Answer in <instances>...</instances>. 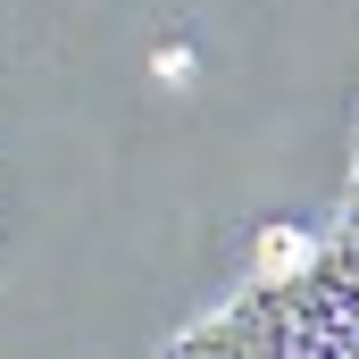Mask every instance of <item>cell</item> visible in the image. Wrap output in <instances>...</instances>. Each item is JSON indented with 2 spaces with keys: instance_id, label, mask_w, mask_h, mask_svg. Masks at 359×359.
I'll list each match as a JSON object with an SVG mask.
<instances>
[{
  "instance_id": "cell-1",
  "label": "cell",
  "mask_w": 359,
  "mask_h": 359,
  "mask_svg": "<svg viewBox=\"0 0 359 359\" xmlns=\"http://www.w3.org/2000/svg\"><path fill=\"white\" fill-rule=\"evenodd\" d=\"M168 359H359V159L343 217L309 251L259 268Z\"/></svg>"
}]
</instances>
